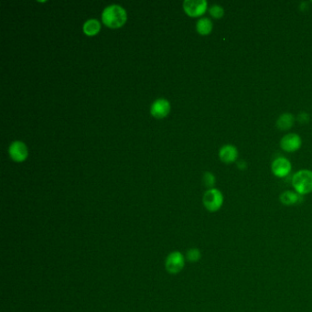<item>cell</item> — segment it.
<instances>
[{
  "label": "cell",
  "mask_w": 312,
  "mask_h": 312,
  "mask_svg": "<svg viewBox=\"0 0 312 312\" xmlns=\"http://www.w3.org/2000/svg\"><path fill=\"white\" fill-rule=\"evenodd\" d=\"M291 171V163L286 158H279L272 163V172L275 177L285 178Z\"/></svg>",
  "instance_id": "obj_8"
},
{
  "label": "cell",
  "mask_w": 312,
  "mask_h": 312,
  "mask_svg": "<svg viewBox=\"0 0 312 312\" xmlns=\"http://www.w3.org/2000/svg\"><path fill=\"white\" fill-rule=\"evenodd\" d=\"M302 141L297 134H287L280 140V147L286 152H295L300 149Z\"/></svg>",
  "instance_id": "obj_6"
},
{
  "label": "cell",
  "mask_w": 312,
  "mask_h": 312,
  "mask_svg": "<svg viewBox=\"0 0 312 312\" xmlns=\"http://www.w3.org/2000/svg\"><path fill=\"white\" fill-rule=\"evenodd\" d=\"M201 258V253L198 248H191L186 253V259L191 263H197Z\"/></svg>",
  "instance_id": "obj_15"
},
{
  "label": "cell",
  "mask_w": 312,
  "mask_h": 312,
  "mask_svg": "<svg viewBox=\"0 0 312 312\" xmlns=\"http://www.w3.org/2000/svg\"><path fill=\"white\" fill-rule=\"evenodd\" d=\"M292 185L299 195H306L312 192V171L302 169L294 174Z\"/></svg>",
  "instance_id": "obj_2"
},
{
  "label": "cell",
  "mask_w": 312,
  "mask_h": 312,
  "mask_svg": "<svg viewBox=\"0 0 312 312\" xmlns=\"http://www.w3.org/2000/svg\"><path fill=\"white\" fill-rule=\"evenodd\" d=\"M11 159L17 162H22L28 158V148L21 141H14L9 149Z\"/></svg>",
  "instance_id": "obj_7"
},
{
  "label": "cell",
  "mask_w": 312,
  "mask_h": 312,
  "mask_svg": "<svg viewBox=\"0 0 312 312\" xmlns=\"http://www.w3.org/2000/svg\"><path fill=\"white\" fill-rule=\"evenodd\" d=\"M102 20L109 28H119L126 21V10L121 6H108L102 10Z\"/></svg>",
  "instance_id": "obj_1"
},
{
  "label": "cell",
  "mask_w": 312,
  "mask_h": 312,
  "mask_svg": "<svg viewBox=\"0 0 312 312\" xmlns=\"http://www.w3.org/2000/svg\"><path fill=\"white\" fill-rule=\"evenodd\" d=\"M183 9L190 17H199L204 14L207 10L206 0H185Z\"/></svg>",
  "instance_id": "obj_5"
},
{
  "label": "cell",
  "mask_w": 312,
  "mask_h": 312,
  "mask_svg": "<svg viewBox=\"0 0 312 312\" xmlns=\"http://www.w3.org/2000/svg\"><path fill=\"white\" fill-rule=\"evenodd\" d=\"M185 261H186L185 256H183L181 252H171L166 258L165 262L166 270L171 275L179 274L184 268Z\"/></svg>",
  "instance_id": "obj_4"
},
{
  "label": "cell",
  "mask_w": 312,
  "mask_h": 312,
  "mask_svg": "<svg viewBox=\"0 0 312 312\" xmlns=\"http://www.w3.org/2000/svg\"><path fill=\"white\" fill-rule=\"evenodd\" d=\"M219 157L224 163H233L238 158V150L233 145H225L220 149Z\"/></svg>",
  "instance_id": "obj_10"
},
{
  "label": "cell",
  "mask_w": 312,
  "mask_h": 312,
  "mask_svg": "<svg viewBox=\"0 0 312 312\" xmlns=\"http://www.w3.org/2000/svg\"><path fill=\"white\" fill-rule=\"evenodd\" d=\"M169 109H170V105L168 100L163 99V98H159L152 103L151 108H150V112H151V115L156 118H163L168 115Z\"/></svg>",
  "instance_id": "obj_9"
},
{
  "label": "cell",
  "mask_w": 312,
  "mask_h": 312,
  "mask_svg": "<svg viewBox=\"0 0 312 312\" xmlns=\"http://www.w3.org/2000/svg\"><path fill=\"white\" fill-rule=\"evenodd\" d=\"M209 12L212 15V17H214L215 19H221L224 17V9L219 5L212 6L209 9Z\"/></svg>",
  "instance_id": "obj_16"
},
{
  "label": "cell",
  "mask_w": 312,
  "mask_h": 312,
  "mask_svg": "<svg viewBox=\"0 0 312 312\" xmlns=\"http://www.w3.org/2000/svg\"><path fill=\"white\" fill-rule=\"evenodd\" d=\"M84 32L88 36H93L97 34L101 28V24L97 19H91L85 21L84 24Z\"/></svg>",
  "instance_id": "obj_14"
},
{
  "label": "cell",
  "mask_w": 312,
  "mask_h": 312,
  "mask_svg": "<svg viewBox=\"0 0 312 312\" xmlns=\"http://www.w3.org/2000/svg\"><path fill=\"white\" fill-rule=\"evenodd\" d=\"M299 200H301V197L298 193L294 191H284L280 195V201L286 206L297 204L299 202Z\"/></svg>",
  "instance_id": "obj_12"
},
{
  "label": "cell",
  "mask_w": 312,
  "mask_h": 312,
  "mask_svg": "<svg viewBox=\"0 0 312 312\" xmlns=\"http://www.w3.org/2000/svg\"><path fill=\"white\" fill-rule=\"evenodd\" d=\"M203 183L206 187L213 189V187L215 186V177L213 173L205 172L203 174Z\"/></svg>",
  "instance_id": "obj_17"
},
{
  "label": "cell",
  "mask_w": 312,
  "mask_h": 312,
  "mask_svg": "<svg viewBox=\"0 0 312 312\" xmlns=\"http://www.w3.org/2000/svg\"><path fill=\"white\" fill-rule=\"evenodd\" d=\"M196 29L200 35H208L213 30V22L208 18H201L196 24Z\"/></svg>",
  "instance_id": "obj_13"
},
{
  "label": "cell",
  "mask_w": 312,
  "mask_h": 312,
  "mask_svg": "<svg viewBox=\"0 0 312 312\" xmlns=\"http://www.w3.org/2000/svg\"><path fill=\"white\" fill-rule=\"evenodd\" d=\"M294 122H295V117L293 115L289 113H285L279 117L276 121V126L280 130H289V128L293 126Z\"/></svg>",
  "instance_id": "obj_11"
},
{
  "label": "cell",
  "mask_w": 312,
  "mask_h": 312,
  "mask_svg": "<svg viewBox=\"0 0 312 312\" xmlns=\"http://www.w3.org/2000/svg\"><path fill=\"white\" fill-rule=\"evenodd\" d=\"M224 195L218 189H209L206 191L202 198V202L206 210L211 213L219 211L224 204Z\"/></svg>",
  "instance_id": "obj_3"
}]
</instances>
